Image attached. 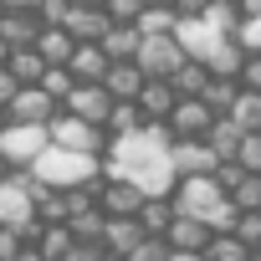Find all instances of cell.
Returning <instances> with one entry per match:
<instances>
[{
    "mask_svg": "<svg viewBox=\"0 0 261 261\" xmlns=\"http://www.w3.org/2000/svg\"><path fill=\"white\" fill-rule=\"evenodd\" d=\"M164 200L174 205V215H190V220H205V225H210V215L225 205V195H220V185H215L210 174H185V179H174Z\"/></svg>",
    "mask_w": 261,
    "mask_h": 261,
    "instance_id": "1",
    "label": "cell"
},
{
    "mask_svg": "<svg viewBox=\"0 0 261 261\" xmlns=\"http://www.w3.org/2000/svg\"><path fill=\"white\" fill-rule=\"evenodd\" d=\"M46 144H51V149H67V154H87V159H97V154L108 149V134L57 108V113L46 118Z\"/></svg>",
    "mask_w": 261,
    "mask_h": 261,
    "instance_id": "2",
    "label": "cell"
},
{
    "mask_svg": "<svg viewBox=\"0 0 261 261\" xmlns=\"http://www.w3.org/2000/svg\"><path fill=\"white\" fill-rule=\"evenodd\" d=\"M31 174L46 179L51 190H72V185H82V179L97 174V159H87V154H67V149H51V144H46V149L31 159Z\"/></svg>",
    "mask_w": 261,
    "mask_h": 261,
    "instance_id": "3",
    "label": "cell"
},
{
    "mask_svg": "<svg viewBox=\"0 0 261 261\" xmlns=\"http://www.w3.org/2000/svg\"><path fill=\"white\" fill-rule=\"evenodd\" d=\"M179 62H190V57L174 46V36H144V41H139V51H134V67H139L144 77H164V82L174 77V67H179Z\"/></svg>",
    "mask_w": 261,
    "mask_h": 261,
    "instance_id": "4",
    "label": "cell"
},
{
    "mask_svg": "<svg viewBox=\"0 0 261 261\" xmlns=\"http://www.w3.org/2000/svg\"><path fill=\"white\" fill-rule=\"evenodd\" d=\"M210 123H215V113H210L200 97H179V102L169 108V118H164V128H169V144L205 139V134H210Z\"/></svg>",
    "mask_w": 261,
    "mask_h": 261,
    "instance_id": "5",
    "label": "cell"
},
{
    "mask_svg": "<svg viewBox=\"0 0 261 261\" xmlns=\"http://www.w3.org/2000/svg\"><path fill=\"white\" fill-rule=\"evenodd\" d=\"M46 149V128H31V123H6L0 134V154H6L11 169H31V159Z\"/></svg>",
    "mask_w": 261,
    "mask_h": 261,
    "instance_id": "6",
    "label": "cell"
},
{
    "mask_svg": "<svg viewBox=\"0 0 261 261\" xmlns=\"http://www.w3.org/2000/svg\"><path fill=\"white\" fill-rule=\"evenodd\" d=\"M0 113H6V123H31V128H46V118L57 113V102L31 82V87H16L11 92V102L6 108H0Z\"/></svg>",
    "mask_w": 261,
    "mask_h": 261,
    "instance_id": "7",
    "label": "cell"
},
{
    "mask_svg": "<svg viewBox=\"0 0 261 261\" xmlns=\"http://www.w3.org/2000/svg\"><path fill=\"white\" fill-rule=\"evenodd\" d=\"M108 108H113V97H108L97 82H77V87L62 97V113H72V118H82V123H92V128H102Z\"/></svg>",
    "mask_w": 261,
    "mask_h": 261,
    "instance_id": "8",
    "label": "cell"
},
{
    "mask_svg": "<svg viewBox=\"0 0 261 261\" xmlns=\"http://www.w3.org/2000/svg\"><path fill=\"white\" fill-rule=\"evenodd\" d=\"M149 195L134 185V179H102L97 185V215H139V205H144Z\"/></svg>",
    "mask_w": 261,
    "mask_h": 261,
    "instance_id": "9",
    "label": "cell"
},
{
    "mask_svg": "<svg viewBox=\"0 0 261 261\" xmlns=\"http://www.w3.org/2000/svg\"><path fill=\"white\" fill-rule=\"evenodd\" d=\"M164 159H169V174H174V179H185V174H210V169L220 164V159L205 149V139H185V144H169V154H164Z\"/></svg>",
    "mask_w": 261,
    "mask_h": 261,
    "instance_id": "10",
    "label": "cell"
},
{
    "mask_svg": "<svg viewBox=\"0 0 261 261\" xmlns=\"http://www.w3.org/2000/svg\"><path fill=\"white\" fill-rule=\"evenodd\" d=\"M220 41H225V36H215V31L200 21V16H190V21H174V46H179L190 62H205V57H210Z\"/></svg>",
    "mask_w": 261,
    "mask_h": 261,
    "instance_id": "11",
    "label": "cell"
},
{
    "mask_svg": "<svg viewBox=\"0 0 261 261\" xmlns=\"http://www.w3.org/2000/svg\"><path fill=\"white\" fill-rule=\"evenodd\" d=\"M144 241V225L134 220V215H102V236H97V246L108 251V256H128V251H134Z\"/></svg>",
    "mask_w": 261,
    "mask_h": 261,
    "instance_id": "12",
    "label": "cell"
},
{
    "mask_svg": "<svg viewBox=\"0 0 261 261\" xmlns=\"http://www.w3.org/2000/svg\"><path fill=\"white\" fill-rule=\"evenodd\" d=\"M174 102H179V97H174V87H169L164 77H144V87H139V97H134V108L144 113V123H164Z\"/></svg>",
    "mask_w": 261,
    "mask_h": 261,
    "instance_id": "13",
    "label": "cell"
},
{
    "mask_svg": "<svg viewBox=\"0 0 261 261\" xmlns=\"http://www.w3.org/2000/svg\"><path fill=\"white\" fill-rule=\"evenodd\" d=\"M108 26H113V21L102 16V6H67V16H62V31H67L72 41H97Z\"/></svg>",
    "mask_w": 261,
    "mask_h": 261,
    "instance_id": "14",
    "label": "cell"
},
{
    "mask_svg": "<svg viewBox=\"0 0 261 261\" xmlns=\"http://www.w3.org/2000/svg\"><path fill=\"white\" fill-rule=\"evenodd\" d=\"M113 102H134L139 97V87H144V72L134 67V62H108V72H102V82H97Z\"/></svg>",
    "mask_w": 261,
    "mask_h": 261,
    "instance_id": "15",
    "label": "cell"
},
{
    "mask_svg": "<svg viewBox=\"0 0 261 261\" xmlns=\"http://www.w3.org/2000/svg\"><path fill=\"white\" fill-rule=\"evenodd\" d=\"M67 72H72V82H102V72H108L102 46L97 41H77L72 57H67Z\"/></svg>",
    "mask_w": 261,
    "mask_h": 261,
    "instance_id": "16",
    "label": "cell"
},
{
    "mask_svg": "<svg viewBox=\"0 0 261 261\" xmlns=\"http://www.w3.org/2000/svg\"><path fill=\"white\" fill-rule=\"evenodd\" d=\"M205 241H210V225L205 220H190V215H174L169 230H164V246L169 251H205Z\"/></svg>",
    "mask_w": 261,
    "mask_h": 261,
    "instance_id": "17",
    "label": "cell"
},
{
    "mask_svg": "<svg viewBox=\"0 0 261 261\" xmlns=\"http://www.w3.org/2000/svg\"><path fill=\"white\" fill-rule=\"evenodd\" d=\"M72 46H77V41H72V36H67L62 26H41V31H36V41H31V51H36V57H41L46 67H67Z\"/></svg>",
    "mask_w": 261,
    "mask_h": 261,
    "instance_id": "18",
    "label": "cell"
},
{
    "mask_svg": "<svg viewBox=\"0 0 261 261\" xmlns=\"http://www.w3.org/2000/svg\"><path fill=\"white\" fill-rule=\"evenodd\" d=\"M36 31H41V21H36L31 11H0V41H6L11 51H16V46H31Z\"/></svg>",
    "mask_w": 261,
    "mask_h": 261,
    "instance_id": "19",
    "label": "cell"
},
{
    "mask_svg": "<svg viewBox=\"0 0 261 261\" xmlns=\"http://www.w3.org/2000/svg\"><path fill=\"white\" fill-rule=\"evenodd\" d=\"M139 41H144V36H139L134 26H108V31L97 36V46H102V57H108V62H134Z\"/></svg>",
    "mask_w": 261,
    "mask_h": 261,
    "instance_id": "20",
    "label": "cell"
},
{
    "mask_svg": "<svg viewBox=\"0 0 261 261\" xmlns=\"http://www.w3.org/2000/svg\"><path fill=\"white\" fill-rule=\"evenodd\" d=\"M26 220H31V200L21 195L16 179H6V185H0V225L16 230V225H26ZM16 241H21V236H16Z\"/></svg>",
    "mask_w": 261,
    "mask_h": 261,
    "instance_id": "21",
    "label": "cell"
},
{
    "mask_svg": "<svg viewBox=\"0 0 261 261\" xmlns=\"http://www.w3.org/2000/svg\"><path fill=\"white\" fill-rule=\"evenodd\" d=\"M139 128H144V113H139L134 102H113V108H108V118H102L108 144H113V139H128V134H139Z\"/></svg>",
    "mask_w": 261,
    "mask_h": 261,
    "instance_id": "22",
    "label": "cell"
},
{
    "mask_svg": "<svg viewBox=\"0 0 261 261\" xmlns=\"http://www.w3.org/2000/svg\"><path fill=\"white\" fill-rule=\"evenodd\" d=\"M139 225H144V236H164L169 230V220H174V205L164 200V195H149L144 205H139V215H134Z\"/></svg>",
    "mask_w": 261,
    "mask_h": 261,
    "instance_id": "23",
    "label": "cell"
},
{
    "mask_svg": "<svg viewBox=\"0 0 261 261\" xmlns=\"http://www.w3.org/2000/svg\"><path fill=\"white\" fill-rule=\"evenodd\" d=\"M236 144H241V128H236L230 118H215V123H210V134H205V149L225 164V159H236Z\"/></svg>",
    "mask_w": 261,
    "mask_h": 261,
    "instance_id": "24",
    "label": "cell"
},
{
    "mask_svg": "<svg viewBox=\"0 0 261 261\" xmlns=\"http://www.w3.org/2000/svg\"><path fill=\"white\" fill-rule=\"evenodd\" d=\"M241 134H261V92H236L230 113H225Z\"/></svg>",
    "mask_w": 261,
    "mask_h": 261,
    "instance_id": "25",
    "label": "cell"
},
{
    "mask_svg": "<svg viewBox=\"0 0 261 261\" xmlns=\"http://www.w3.org/2000/svg\"><path fill=\"white\" fill-rule=\"evenodd\" d=\"M6 72L16 77V87H31V82H36V77L46 72V62H41V57H36L31 46H16V51L6 57Z\"/></svg>",
    "mask_w": 261,
    "mask_h": 261,
    "instance_id": "26",
    "label": "cell"
},
{
    "mask_svg": "<svg viewBox=\"0 0 261 261\" xmlns=\"http://www.w3.org/2000/svg\"><path fill=\"white\" fill-rule=\"evenodd\" d=\"M236 92H241V82H236V77H210V82H205V92H200V102H205L215 118H225V113H230V102H236Z\"/></svg>",
    "mask_w": 261,
    "mask_h": 261,
    "instance_id": "27",
    "label": "cell"
},
{
    "mask_svg": "<svg viewBox=\"0 0 261 261\" xmlns=\"http://www.w3.org/2000/svg\"><path fill=\"white\" fill-rule=\"evenodd\" d=\"M200 21H205L215 36H236V26H241V16H236V0H205Z\"/></svg>",
    "mask_w": 261,
    "mask_h": 261,
    "instance_id": "28",
    "label": "cell"
},
{
    "mask_svg": "<svg viewBox=\"0 0 261 261\" xmlns=\"http://www.w3.org/2000/svg\"><path fill=\"white\" fill-rule=\"evenodd\" d=\"M174 21H179V16H174L169 6H144L139 21H134V31H139V36H174Z\"/></svg>",
    "mask_w": 261,
    "mask_h": 261,
    "instance_id": "29",
    "label": "cell"
},
{
    "mask_svg": "<svg viewBox=\"0 0 261 261\" xmlns=\"http://www.w3.org/2000/svg\"><path fill=\"white\" fill-rule=\"evenodd\" d=\"M241 57H246V51H241V46L225 36V41H220V46H215V51H210L200 67H205L210 77H236V72H241Z\"/></svg>",
    "mask_w": 261,
    "mask_h": 261,
    "instance_id": "30",
    "label": "cell"
},
{
    "mask_svg": "<svg viewBox=\"0 0 261 261\" xmlns=\"http://www.w3.org/2000/svg\"><path fill=\"white\" fill-rule=\"evenodd\" d=\"M205 82H210V72H205L200 62H179V67H174V77H169L174 97H200V92H205Z\"/></svg>",
    "mask_w": 261,
    "mask_h": 261,
    "instance_id": "31",
    "label": "cell"
},
{
    "mask_svg": "<svg viewBox=\"0 0 261 261\" xmlns=\"http://www.w3.org/2000/svg\"><path fill=\"white\" fill-rule=\"evenodd\" d=\"M31 246L41 251V261H62V256H67V246H72V236H67V225H41Z\"/></svg>",
    "mask_w": 261,
    "mask_h": 261,
    "instance_id": "32",
    "label": "cell"
},
{
    "mask_svg": "<svg viewBox=\"0 0 261 261\" xmlns=\"http://www.w3.org/2000/svg\"><path fill=\"white\" fill-rule=\"evenodd\" d=\"M225 200H230L236 210H261V174H241V179L225 190Z\"/></svg>",
    "mask_w": 261,
    "mask_h": 261,
    "instance_id": "33",
    "label": "cell"
},
{
    "mask_svg": "<svg viewBox=\"0 0 261 261\" xmlns=\"http://www.w3.org/2000/svg\"><path fill=\"white\" fill-rule=\"evenodd\" d=\"M36 87H41V92H46V97H51V102L62 108V97H67V92H72L77 82H72V72H67V67H46V72L36 77Z\"/></svg>",
    "mask_w": 261,
    "mask_h": 261,
    "instance_id": "34",
    "label": "cell"
},
{
    "mask_svg": "<svg viewBox=\"0 0 261 261\" xmlns=\"http://www.w3.org/2000/svg\"><path fill=\"white\" fill-rule=\"evenodd\" d=\"M62 225H67V236H72V241H97V236H102V215H97V205H92V210H82V215H67Z\"/></svg>",
    "mask_w": 261,
    "mask_h": 261,
    "instance_id": "35",
    "label": "cell"
},
{
    "mask_svg": "<svg viewBox=\"0 0 261 261\" xmlns=\"http://www.w3.org/2000/svg\"><path fill=\"white\" fill-rule=\"evenodd\" d=\"M200 256H205V261H246V256H251V251H246V246H241V241H236V236H210V241H205V251H200Z\"/></svg>",
    "mask_w": 261,
    "mask_h": 261,
    "instance_id": "36",
    "label": "cell"
},
{
    "mask_svg": "<svg viewBox=\"0 0 261 261\" xmlns=\"http://www.w3.org/2000/svg\"><path fill=\"white\" fill-rule=\"evenodd\" d=\"M230 236H236L246 251H261V210H241L236 225H230Z\"/></svg>",
    "mask_w": 261,
    "mask_h": 261,
    "instance_id": "37",
    "label": "cell"
},
{
    "mask_svg": "<svg viewBox=\"0 0 261 261\" xmlns=\"http://www.w3.org/2000/svg\"><path fill=\"white\" fill-rule=\"evenodd\" d=\"M236 164H241V174H261V134H241Z\"/></svg>",
    "mask_w": 261,
    "mask_h": 261,
    "instance_id": "38",
    "label": "cell"
},
{
    "mask_svg": "<svg viewBox=\"0 0 261 261\" xmlns=\"http://www.w3.org/2000/svg\"><path fill=\"white\" fill-rule=\"evenodd\" d=\"M139 11H144V0H102V16H108L113 26H134Z\"/></svg>",
    "mask_w": 261,
    "mask_h": 261,
    "instance_id": "39",
    "label": "cell"
},
{
    "mask_svg": "<svg viewBox=\"0 0 261 261\" xmlns=\"http://www.w3.org/2000/svg\"><path fill=\"white\" fill-rule=\"evenodd\" d=\"M123 261H169V246H164V236H144Z\"/></svg>",
    "mask_w": 261,
    "mask_h": 261,
    "instance_id": "40",
    "label": "cell"
},
{
    "mask_svg": "<svg viewBox=\"0 0 261 261\" xmlns=\"http://www.w3.org/2000/svg\"><path fill=\"white\" fill-rule=\"evenodd\" d=\"M236 82H241V92H261V51H246V57H241Z\"/></svg>",
    "mask_w": 261,
    "mask_h": 261,
    "instance_id": "41",
    "label": "cell"
},
{
    "mask_svg": "<svg viewBox=\"0 0 261 261\" xmlns=\"http://www.w3.org/2000/svg\"><path fill=\"white\" fill-rule=\"evenodd\" d=\"M230 41H236L241 51H261V16H256V21H241Z\"/></svg>",
    "mask_w": 261,
    "mask_h": 261,
    "instance_id": "42",
    "label": "cell"
},
{
    "mask_svg": "<svg viewBox=\"0 0 261 261\" xmlns=\"http://www.w3.org/2000/svg\"><path fill=\"white\" fill-rule=\"evenodd\" d=\"M67 6H72V0H36V11H31V16H36L41 26H62Z\"/></svg>",
    "mask_w": 261,
    "mask_h": 261,
    "instance_id": "43",
    "label": "cell"
},
{
    "mask_svg": "<svg viewBox=\"0 0 261 261\" xmlns=\"http://www.w3.org/2000/svg\"><path fill=\"white\" fill-rule=\"evenodd\" d=\"M102 256H108V251H102V246H97V241H72V246H67V256H62V261H102Z\"/></svg>",
    "mask_w": 261,
    "mask_h": 261,
    "instance_id": "44",
    "label": "cell"
},
{
    "mask_svg": "<svg viewBox=\"0 0 261 261\" xmlns=\"http://www.w3.org/2000/svg\"><path fill=\"white\" fill-rule=\"evenodd\" d=\"M169 11H174L179 21H190V16H200V11H205V0H169Z\"/></svg>",
    "mask_w": 261,
    "mask_h": 261,
    "instance_id": "45",
    "label": "cell"
},
{
    "mask_svg": "<svg viewBox=\"0 0 261 261\" xmlns=\"http://www.w3.org/2000/svg\"><path fill=\"white\" fill-rule=\"evenodd\" d=\"M236 16H241V21H256V16H261V0H236Z\"/></svg>",
    "mask_w": 261,
    "mask_h": 261,
    "instance_id": "46",
    "label": "cell"
},
{
    "mask_svg": "<svg viewBox=\"0 0 261 261\" xmlns=\"http://www.w3.org/2000/svg\"><path fill=\"white\" fill-rule=\"evenodd\" d=\"M11 92H16V77H11L6 67H0V108H6V102H11Z\"/></svg>",
    "mask_w": 261,
    "mask_h": 261,
    "instance_id": "47",
    "label": "cell"
},
{
    "mask_svg": "<svg viewBox=\"0 0 261 261\" xmlns=\"http://www.w3.org/2000/svg\"><path fill=\"white\" fill-rule=\"evenodd\" d=\"M11 261H41V251H36V246H16V256H11Z\"/></svg>",
    "mask_w": 261,
    "mask_h": 261,
    "instance_id": "48",
    "label": "cell"
},
{
    "mask_svg": "<svg viewBox=\"0 0 261 261\" xmlns=\"http://www.w3.org/2000/svg\"><path fill=\"white\" fill-rule=\"evenodd\" d=\"M0 11H36V0H0Z\"/></svg>",
    "mask_w": 261,
    "mask_h": 261,
    "instance_id": "49",
    "label": "cell"
},
{
    "mask_svg": "<svg viewBox=\"0 0 261 261\" xmlns=\"http://www.w3.org/2000/svg\"><path fill=\"white\" fill-rule=\"evenodd\" d=\"M169 261H205L200 251H169Z\"/></svg>",
    "mask_w": 261,
    "mask_h": 261,
    "instance_id": "50",
    "label": "cell"
},
{
    "mask_svg": "<svg viewBox=\"0 0 261 261\" xmlns=\"http://www.w3.org/2000/svg\"><path fill=\"white\" fill-rule=\"evenodd\" d=\"M11 179V164H6V154H0V185H6Z\"/></svg>",
    "mask_w": 261,
    "mask_h": 261,
    "instance_id": "51",
    "label": "cell"
},
{
    "mask_svg": "<svg viewBox=\"0 0 261 261\" xmlns=\"http://www.w3.org/2000/svg\"><path fill=\"white\" fill-rule=\"evenodd\" d=\"M6 57H11V46H6V41H0V67H6Z\"/></svg>",
    "mask_w": 261,
    "mask_h": 261,
    "instance_id": "52",
    "label": "cell"
},
{
    "mask_svg": "<svg viewBox=\"0 0 261 261\" xmlns=\"http://www.w3.org/2000/svg\"><path fill=\"white\" fill-rule=\"evenodd\" d=\"M72 6H102V0H72Z\"/></svg>",
    "mask_w": 261,
    "mask_h": 261,
    "instance_id": "53",
    "label": "cell"
},
{
    "mask_svg": "<svg viewBox=\"0 0 261 261\" xmlns=\"http://www.w3.org/2000/svg\"><path fill=\"white\" fill-rule=\"evenodd\" d=\"M144 6H169V0H144Z\"/></svg>",
    "mask_w": 261,
    "mask_h": 261,
    "instance_id": "54",
    "label": "cell"
},
{
    "mask_svg": "<svg viewBox=\"0 0 261 261\" xmlns=\"http://www.w3.org/2000/svg\"><path fill=\"white\" fill-rule=\"evenodd\" d=\"M246 261H261V251H251V256H246Z\"/></svg>",
    "mask_w": 261,
    "mask_h": 261,
    "instance_id": "55",
    "label": "cell"
},
{
    "mask_svg": "<svg viewBox=\"0 0 261 261\" xmlns=\"http://www.w3.org/2000/svg\"><path fill=\"white\" fill-rule=\"evenodd\" d=\"M0 134H6V113H0Z\"/></svg>",
    "mask_w": 261,
    "mask_h": 261,
    "instance_id": "56",
    "label": "cell"
},
{
    "mask_svg": "<svg viewBox=\"0 0 261 261\" xmlns=\"http://www.w3.org/2000/svg\"><path fill=\"white\" fill-rule=\"evenodd\" d=\"M102 261H123V256H102Z\"/></svg>",
    "mask_w": 261,
    "mask_h": 261,
    "instance_id": "57",
    "label": "cell"
}]
</instances>
